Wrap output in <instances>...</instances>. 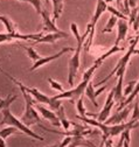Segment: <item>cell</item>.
<instances>
[{
    "label": "cell",
    "instance_id": "obj_1",
    "mask_svg": "<svg viewBox=\"0 0 139 147\" xmlns=\"http://www.w3.org/2000/svg\"><path fill=\"white\" fill-rule=\"evenodd\" d=\"M70 29L75 36V39L77 41V47L74 51V55L72 56V59L69 60V63H68V83L70 86L74 85V80L76 77V72L80 68V59H81V50H82V47L88 38V35L90 33V28L88 27L86 28V32L81 36L80 35V32H78V28H77V25L76 24H70Z\"/></svg>",
    "mask_w": 139,
    "mask_h": 147
},
{
    "label": "cell",
    "instance_id": "obj_2",
    "mask_svg": "<svg viewBox=\"0 0 139 147\" xmlns=\"http://www.w3.org/2000/svg\"><path fill=\"white\" fill-rule=\"evenodd\" d=\"M14 83L20 88V91H21V94H22V96H24L25 104H26L25 113L22 115V117H21V119H20V120H21L25 125H27V126L39 125L40 127H42V128H43V130L49 131L48 128H46L45 126H42V125H41V121H42V120H41V117L39 116L38 111H36V109H35V104H36V103H35V100H34V98L30 96V94L26 91L25 85H24L21 82H19L18 80H15V81H14Z\"/></svg>",
    "mask_w": 139,
    "mask_h": 147
},
{
    "label": "cell",
    "instance_id": "obj_3",
    "mask_svg": "<svg viewBox=\"0 0 139 147\" xmlns=\"http://www.w3.org/2000/svg\"><path fill=\"white\" fill-rule=\"evenodd\" d=\"M98 68L97 64L94 63L92 67H90L88 70H86L84 74H83V78H82V82L75 86L74 89H70V90H68V91H63V92L54 96L55 99H63V98H68L69 100H70V103H76L80 98H82V96L85 94V89L86 86H88V84L90 83V80L94 75V72L95 70Z\"/></svg>",
    "mask_w": 139,
    "mask_h": 147
},
{
    "label": "cell",
    "instance_id": "obj_4",
    "mask_svg": "<svg viewBox=\"0 0 139 147\" xmlns=\"http://www.w3.org/2000/svg\"><path fill=\"white\" fill-rule=\"evenodd\" d=\"M3 120H1V125H7V126H14V127H16L18 130H20L22 133H25V134H27L28 137H30V138H33V139H36V140H41V141H43L45 139L41 137V136H39V134H36L35 132H33L30 128H29V126H27V125H25L20 119H18L15 116H13L12 115V112L9 111V109H5V110H3Z\"/></svg>",
    "mask_w": 139,
    "mask_h": 147
},
{
    "label": "cell",
    "instance_id": "obj_5",
    "mask_svg": "<svg viewBox=\"0 0 139 147\" xmlns=\"http://www.w3.org/2000/svg\"><path fill=\"white\" fill-rule=\"evenodd\" d=\"M138 40H139V34L136 36V38L131 41V45H130V48H129V50L126 51V54L124 55L123 57H120V60L118 61V63H117V65L115 67V69L110 72V75H108L104 80H102L99 83H96L94 86H99V85H102V83H105L108 80H110L111 78V76H113V75H116V72L120 69V68H123V67H128V64H129V61H130V57L133 55V51H134V49H136V46H137V42H138Z\"/></svg>",
    "mask_w": 139,
    "mask_h": 147
},
{
    "label": "cell",
    "instance_id": "obj_6",
    "mask_svg": "<svg viewBox=\"0 0 139 147\" xmlns=\"http://www.w3.org/2000/svg\"><path fill=\"white\" fill-rule=\"evenodd\" d=\"M115 94H113V90H111L110 92H109V95H108V97H107V100H105V103H104V106H103V109H102V111L97 115V120L99 121V123H105V120L110 117V113H111V110H112V107H113V105H115Z\"/></svg>",
    "mask_w": 139,
    "mask_h": 147
},
{
    "label": "cell",
    "instance_id": "obj_7",
    "mask_svg": "<svg viewBox=\"0 0 139 147\" xmlns=\"http://www.w3.org/2000/svg\"><path fill=\"white\" fill-rule=\"evenodd\" d=\"M69 51H74V48H72V47H67V48H63V49H61L57 54H55V55H50V56H47V57H41L40 60H38L36 62H34V64L30 67V71H34L35 69H38V68H40V67H42V65H45V64H48V63H50L51 61H54V60H57L59 57H61L62 55H64L65 53H69Z\"/></svg>",
    "mask_w": 139,
    "mask_h": 147
},
{
    "label": "cell",
    "instance_id": "obj_8",
    "mask_svg": "<svg viewBox=\"0 0 139 147\" xmlns=\"http://www.w3.org/2000/svg\"><path fill=\"white\" fill-rule=\"evenodd\" d=\"M35 109L38 110V111H39L40 113H41V116H42L46 120H49V121H50L51 124H53L54 126L59 127V126L61 125L60 119H59V117H57L56 112H53V110L47 109V107L42 106L41 104H36V105H35Z\"/></svg>",
    "mask_w": 139,
    "mask_h": 147
},
{
    "label": "cell",
    "instance_id": "obj_9",
    "mask_svg": "<svg viewBox=\"0 0 139 147\" xmlns=\"http://www.w3.org/2000/svg\"><path fill=\"white\" fill-rule=\"evenodd\" d=\"M129 113H130V107L128 105L123 110H120V111H116V113L113 116L109 117L104 124H105V125H118V124H123V123H125Z\"/></svg>",
    "mask_w": 139,
    "mask_h": 147
},
{
    "label": "cell",
    "instance_id": "obj_10",
    "mask_svg": "<svg viewBox=\"0 0 139 147\" xmlns=\"http://www.w3.org/2000/svg\"><path fill=\"white\" fill-rule=\"evenodd\" d=\"M40 15H41L42 21H43V32L42 33L49 34V33H59V32H61L56 27V25H55V22L53 20V18H50V15H49V13H48L47 9L46 11H42Z\"/></svg>",
    "mask_w": 139,
    "mask_h": 147
},
{
    "label": "cell",
    "instance_id": "obj_11",
    "mask_svg": "<svg viewBox=\"0 0 139 147\" xmlns=\"http://www.w3.org/2000/svg\"><path fill=\"white\" fill-rule=\"evenodd\" d=\"M68 34L64 32H59V33H49L46 35H42L40 39H38L36 41H34L33 45L35 43H50V45H54L57 40L60 39H67L68 38Z\"/></svg>",
    "mask_w": 139,
    "mask_h": 147
},
{
    "label": "cell",
    "instance_id": "obj_12",
    "mask_svg": "<svg viewBox=\"0 0 139 147\" xmlns=\"http://www.w3.org/2000/svg\"><path fill=\"white\" fill-rule=\"evenodd\" d=\"M25 89H26L27 92L30 94V96L34 98L35 103H38V104H46V105H49L50 104L51 97H48L47 95L40 92V91L36 88H28V86L25 85Z\"/></svg>",
    "mask_w": 139,
    "mask_h": 147
},
{
    "label": "cell",
    "instance_id": "obj_13",
    "mask_svg": "<svg viewBox=\"0 0 139 147\" xmlns=\"http://www.w3.org/2000/svg\"><path fill=\"white\" fill-rule=\"evenodd\" d=\"M107 8H108V4L104 1V0H97V5H96V9H95L94 16H92V19H91V21H90V24L88 26L91 27V28H95L97 21L99 20V18L102 16V14L107 11Z\"/></svg>",
    "mask_w": 139,
    "mask_h": 147
},
{
    "label": "cell",
    "instance_id": "obj_14",
    "mask_svg": "<svg viewBox=\"0 0 139 147\" xmlns=\"http://www.w3.org/2000/svg\"><path fill=\"white\" fill-rule=\"evenodd\" d=\"M129 22L128 20H123V19H119L118 22H117V39H116V43L115 45H118L120 41H123L125 39V36L128 34V30H129Z\"/></svg>",
    "mask_w": 139,
    "mask_h": 147
},
{
    "label": "cell",
    "instance_id": "obj_15",
    "mask_svg": "<svg viewBox=\"0 0 139 147\" xmlns=\"http://www.w3.org/2000/svg\"><path fill=\"white\" fill-rule=\"evenodd\" d=\"M123 80H124V75H120L118 76V81L117 84L115 85L113 90V94H115V102H119V103H123L126 98L123 96Z\"/></svg>",
    "mask_w": 139,
    "mask_h": 147
},
{
    "label": "cell",
    "instance_id": "obj_16",
    "mask_svg": "<svg viewBox=\"0 0 139 147\" xmlns=\"http://www.w3.org/2000/svg\"><path fill=\"white\" fill-rule=\"evenodd\" d=\"M107 89V86H102L99 90H97V91H95V89H94V85H92V83L90 82L89 84H88V86H86V89H85V95H86V97H88L91 102H92V104H94V106H98V104H97V102H96V97L98 96V95H101L104 90Z\"/></svg>",
    "mask_w": 139,
    "mask_h": 147
},
{
    "label": "cell",
    "instance_id": "obj_17",
    "mask_svg": "<svg viewBox=\"0 0 139 147\" xmlns=\"http://www.w3.org/2000/svg\"><path fill=\"white\" fill-rule=\"evenodd\" d=\"M55 112H56V115H57V117H59V119H60V123H61L62 127L64 128V131H68V130H69V127L72 126V121H69L68 118H67V116H65L64 106L61 105Z\"/></svg>",
    "mask_w": 139,
    "mask_h": 147
},
{
    "label": "cell",
    "instance_id": "obj_18",
    "mask_svg": "<svg viewBox=\"0 0 139 147\" xmlns=\"http://www.w3.org/2000/svg\"><path fill=\"white\" fill-rule=\"evenodd\" d=\"M138 95H139V82H137V84H136V86H134V90L132 91V94H131L130 96H128L126 99H125L123 103H120V105L117 107V111H120V110H123L125 106H128L129 104H131V103L138 97Z\"/></svg>",
    "mask_w": 139,
    "mask_h": 147
},
{
    "label": "cell",
    "instance_id": "obj_19",
    "mask_svg": "<svg viewBox=\"0 0 139 147\" xmlns=\"http://www.w3.org/2000/svg\"><path fill=\"white\" fill-rule=\"evenodd\" d=\"M123 50H124V47H119L118 45H115V46H112V48H111V49H109L105 54H103L102 56H99V57H98L94 63H95V64H97V65L99 67V65L102 64V62H103L104 60H105V59H108V57L110 56V55H112V54H115V53H120V51H123Z\"/></svg>",
    "mask_w": 139,
    "mask_h": 147
},
{
    "label": "cell",
    "instance_id": "obj_20",
    "mask_svg": "<svg viewBox=\"0 0 139 147\" xmlns=\"http://www.w3.org/2000/svg\"><path fill=\"white\" fill-rule=\"evenodd\" d=\"M53 1V20H57L63 11V0H51Z\"/></svg>",
    "mask_w": 139,
    "mask_h": 147
},
{
    "label": "cell",
    "instance_id": "obj_21",
    "mask_svg": "<svg viewBox=\"0 0 139 147\" xmlns=\"http://www.w3.org/2000/svg\"><path fill=\"white\" fill-rule=\"evenodd\" d=\"M0 21H1V22L4 24V26L6 27L7 33H11V34L18 33V32H16V25L9 19V18L4 16V15H0Z\"/></svg>",
    "mask_w": 139,
    "mask_h": 147
},
{
    "label": "cell",
    "instance_id": "obj_22",
    "mask_svg": "<svg viewBox=\"0 0 139 147\" xmlns=\"http://www.w3.org/2000/svg\"><path fill=\"white\" fill-rule=\"evenodd\" d=\"M16 97L15 95H8L5 99H3L1 102H0V111H3V110H5V109H9V106H11V104L14 102V100H16Z\"/></svg>",
    "mask_w": 139,
    "mask_h": 147
},
{
    "label": "cell",
    "instance_id": "obj_23",
    "mask_svg": "<svg viewBox=\"0 0 139 147\" xmlns=\"http://www.w3.org/2000/svg\"><path fill=\"white\" fill-rule=\"evenodd\" d=\"M117 22H118V18L115 16V15H111L109 21H108V24H107V26H105V28L102 30V33H111L113 27L117 25Z\"/></svg>",
    "mask_w": 139,
    "mask_h": 147
},
{
    "label": "cell",
    "instance_id": "obj_24",
    "mask_svg": "<svg viewBox=\"0 0 139 147\" xmlns=\"http://www.w3.org/2000/svg\"><path fill=\"white\" fill-rule=\"evenodd\" d=\"M18 132V128L14 127V126H7L5 128H3V130H0V137H1L3 139H7L11 134Z\"/></svg>",
    "mask_w": 139,
    "mask_h": 147
},
{
    "label": "cell",
    "instance_id": "obj_25",
    "mask_svg": "<svg viewBox=\"0 0 139 147\" xmlns=\"http://www.w3.org/2000/svg\"><path fill=\"white\" fill-rule=\"evenodd\" d=\"M22 48L26 50V53H27V55H28V57H29L30 60H33L34 62H36L38 60L41 59V56L36 53V50H34L32 47H25V46H22Z\"/></svg>",
    "mask_w": 139,
    "mask_h": 147
},
{
    "label": "cell",
    "instance_id": "obj_26",
    "mask_svg": "<svg viewBox=\"0 0 139 147\" xmlns=\"http://www.w3.org/2000/svg\"><path fill=\"white\" fill-rule=\"evenodd\" d=\"M107 11H109V12L111 13V15H115V16L119 18V19H123V20H129V18H128L126 15H124V14L121 13L120 11H118V8H115V7H112L111 5H110V6H108Z\"/></svg>",
    "mask_w": 139,
    "mask_h": 147
},
{
    "label": "cell",
    "instance_id": "obj_27",
    "mask_svg": "<svg viewBox=\"0 0 139 147\" xmlns=\"http://www.w3.org/2000/svg\"><path fill=\"white\" fill-rule=\"evenodd\" d=\"M76 109H77V111H78V115L81 117H85L86 116V110L84 107V104H83V98H80L77 102H76Z\"/></svg>",
    "mask_w": 139,
    "mask_h": 147
},
{
    "label": "cell",
    "instance_id": "obj_28",
    "mask_svg": "<svg viewBox=\"0 0 139 147\" xmlns=\"http://www.w3.org/2000/svg\"><path fill=\"white\" fill-rule=\"evenodd\" d=\"M136 84H137V82H136V81H132V82H130V83H129V85H128V86H126V88L123 90V96H124L125 98L132 94V91L134 90Z\"/></svg>",
    "mask_w": 139,
    "mask_h": 147
},
{
    "label": "cell",
    "instance_id": "obj_29",
    "mask_svg": "<svg viewBox=\"0 0 139 147\" xmlns=\"http://www.w3.org/2000/svg\"><path fill=\"white\" fill-rule=\"evenodd\" d=\"M131 120H134V121H139V100H137L134 103V106H133V111H132V117H131Z\"/></svg>",
    "mask_w": 139,
    "mask_h": 147
},
{
    "label": "cell",
    "instance_id": "obj_30",
    "mask_svg": "<svg viewBox=\"0 0 139 147\" xmlns=\"http://www.w3.org/2000/svg\"><path fill=\"white\" fill-rule=\"evenodd\" d=\"M48 82H49V84H50V86H51V89H54V90H57V91H60V92H63V88H62V85L59 83V82H56L55 80H53V78H48Z\"/></svg>",
    "mask_w": 139,
    "mask_h": 147
},
{
    "label": "cell",
    "instance_id": "obj_31",
    "mask_svg": "<svg viewBox=\"0 0 139 147\" xmlns=\"http://www.w3.org/2000/svg\"><path fill=\"white\" fill-rule=\"evenodd\" d=\"M26 1L32 4V6L35 8L38 14H41V12H42V9H41V0H26Z\"/></svg>",
    "mask_w": 139,
    "mask_h": 147
},
{
    "label": "cell",
    "instance_id": "obj_32",
    "mask_svg": "<svg viewBox=\"0 0 139 147\" xmlns=\"http://www.w3.org/2000/svg\"><path fill=\"white\" fill-rule=\"evenodd\" d=\"M70 141H72V137H70V136H67V137L62 140V142H60L59 147H67L69 144H70Z\"/></svg>",
    "mask_w": 139,
    "mask_h": 147
},
{
    "label": "cell",
    "instance_id": "obj_33",
    "mask_svg": "<svg viewBox=\"0 0 139 147\" xmlns=\"http://www.w3.org/2000/svg\"><path fill=\"white\" fill-rule=\"evenodd\" d=\"M0 72H1V74H4V75H5V76H6V77H8V78H9V80H11V81H13V82H14V81H15V78H14V77H12V76H11V75H9V74H7V72H5V71H4V70H3V69H1V67H0Z\"/></svg>",
    "mask_w": 139,
    "mask_h": 147
},
{
    "label": "cell",
    "instance_id": "obj_34",
    "mask_svg": "<svg viewBox=\"0 0 139 147\" xmlns=\"http://www.w3.org/2000/svg\"><path fill=\"white\" fill-rule=\"evenodd\" d=\"M129 5H130V8L137 7V0H129Z\"/></svg>",
    "mask_w": 139,
    "mask_h": 147
},
{
    "label": "cell",
    "instance_id": "obj_35",
    "mask_svg": "<svg viewBox=\"0 0 139 147\" xmlns=\"http://www.w3.org/2000/svg\"><path fill=\"white\" fill-rule=\"evenodd\" d=\"M104 147H112V140L111 139H107L105 144H104Z\"/></svg>",
    "mask_w": 139,
    "mask_h": 147
},
{
    "label": "cell",
    "instance_id": "obj_36",
    "mask_svg": "<svg viewBox=\"0 0 139 147\" xmlns=\"http://www.w3.org/2000/svg\"><path fill=\"white\" fill-rule=\"evenodd\" d=\"M0 147H7V146H6V141H5V139H3L1 137H0Z\"/></svg>",
    "mask_w": 139,
    "mask_h": 147
},
{
    "label": "cell",
    "instance_id": "obj_37",
    "mask_svg": "<svg viewBox=\"0 0 139 147\" xmlns=\"http://www.w3.org/2000/svg\"><path fill=\"white\" fill-rule=\"evenodd\" d=\"M116 3H117V7L119 8V6L121 5V3H123V0H116Z\"/></svg>",
    "mask_w": 139,
    "mask_h": 147
},
{
    "label": "cell",
    "instance_id": "obj_38",
    "mask_svg": "<svg viewBox=\"0 0 139 147\" xmlns=\"http://www.w3.org/2000/svg\"><path fill=\"white\" fill-rule=\"evenodd\" d=\"M133 55H139V49H134V51H133Z\"/></svg>",
    "mask_w": 139,
    "mask_h": 147
},
{
    "label": "cell",
    "instance_id": "obj_39",
    "mask_svg": "<svg viewBox=\"0 0 139 147\" xmlns=\"http://www.w3.org/2000/svg\"><path fill=\"white\" fill-rule=\"evenodd\" d=\"M104 1H105L107 4H109V3H112V1H113V0H104Z\"/></svg>",
    "mask_w": 139,
    "mask_h": 147
},
{
    "label": "cell",
    "instance_id": "obj_40",
    "mask_svg": "<svg viewBox=\"0 0 139 147\" xmlns=\"http://www.w3.org/2000/svg\"><path fill=\"white\" fill-rule=\"evenodd\" d=\"M46 5H47V6L49 5V0H46Z\"/></svg>",
    "mask_w": 139,
    "mask_h": 147
},
{
    "label": "cell",
    "instance_id": "obj_41",
    "mask_svg": "<svg viewBox=\"0 0 139 147\" xmlns=\"http://www.w3.org/2000/svg\"><path fill=\"white\" fill-rule=\"evenodd\" d=\"M19 1H26V0H19Z\"/></svg>",
    "mask_w": 139,
    "mask_h": 147
},
{
    "label": "cell",
    "instance_id": "obj_42",
    "mask_svg": "<svg viewBox=\"0 0 139 147\" xmlns=\"http://www.w3.org/2000/svg\"><path fill=\"white\" fill-rule=\"evenodd\" d=\"M1 100H3V99H1V98H0V102H1Z\"/></svg>",
    "mask_w": 139,
    "mask_h": 147
}]
</instances>
